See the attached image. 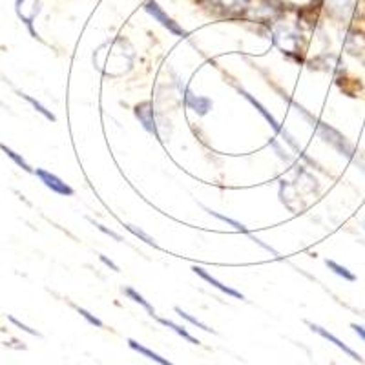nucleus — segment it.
<instances>
[{"label": "nucleus", "instance_id": "8", "mask_svg": "<svg viewBox=\"0 0 365 365\" xmlns=\"http://www.w3.org/2000/svg\"><path fill=\"white\" fill-rule=\"evenodd\" d=\"M128 345H130V349H133V351H135V353L143 354V356H146V358H148V360L155 361V364H159V365H175V364H172L170 360H166V358H163L161 354L154 353V351H150V349L145 347V345L137 344V341L132 340V338H130V340H128Z\"/></svg>", "mask_w": 365, "mask_h": 365}, {"label": "nucleus", "instance_id": "17", "mask_svg": "<svg viewBox=\"0 0 365 365\" xmlns=\"http://www.w3.org/2000/svg\"><path fill=\"white\" fill-rule=\"evenodd\" d=\"M125 227L128 228V230H130V232L133 234V236H135V237H139V240H143V241H145L146 245L154 247V249H158V247H159L158 243H155V241H154V237H150L148 234H146V232H143L141 228L133 227V225H125Z\"/></svg>", "mask_w": 365, "mask_h": 365}, {"label": "nucleus", "instance_id": "23", "mask_svg": "<svg viewBox=\"0 0 365 365\" xmlns=\"http://www.w3.org/2000/svg\"><path fill=\"white\" fill-rule=\"evenodd\" d=\"M364 228H365V225H364Z\"/></svg>", "mask_w": 365, "mask_h": 365}, {"label": "nucleus", "instance_id": "7", "mask_svg": "<svg viewBox=\"0 0 365 365\" xmlns=\"http://www.w3.org/2000/svg\"><path fill=\"white\" fill-rule=\"evenodd\" d=\"M150 108H152V104L150 103L139 104V106L135 108V117L141 120L143 126H145L150 133H155V135L159 137L158 126H155V120H154V112H152Z\"/></svg>", "mask_w": 365, "mask_h": 365}, {"label": "nucleus", "instance_id": "18", "mask_svg": "<svg viewBox=\"0 0 365 365\" xmlns=\"http://www.w3.org/2000/svg\"><path fill=\"white\" fill-rule=\"evenodd\" d=\"M75 309H77V312H79V314L83 316V318L86 319V322H88V324H90V325H93V327H99V329L104 327L103 322H101V319L97 318V316L91 314V312H88L86 309H81V307H75Z\"/></svg>", "mask_w": 365, "mask_h": 365}, {"label": "nucleus", "instance_id": "2", "mask_svg": "<svg viewBox=\"0 0 365 365\" xmlns=\"http://www.w3.org/2000/svg\"><path fill=\"white\" fill-rule=\"evenodd\" d=\"M240 93H241V96H243V97H245V99H247V101H249V103H250V104H252V106H254V108H256V110H257V112H259V113H262V115H263V117H265V120H267V123H269V125H270V126H272V128H274V132H278V133H279V135H283V137H285V141H287V143H289V145H291V146H292V148H296V150H298L299 154H302V155H303L302 148H299V146H298V145H296V141H294V137H292V135H291V133L287 132V130H285V128H282V126H279V123H278V120H276V119H274V117H272V115H270V113H269V110H267V108H265V106H263V104H262V103H259V101H256V99H254V97H252V96H250V93H247V91H245V90H240Z\"/></svg>", "mask_w": 365, "mask_h": 365}, {"label": "nucleus", "instance_id": "9", "mask_svg": "<svg viewBox=\"0 0 365 365\" xmlns=\"http://www.w3.org/2000/svg\"><path fill=\"white\" fill-rule=\"evenodd\" d=\"M185 101H187V106H190L194 112H197L200 115H205L208 113V110L212 108V101L207 99V97H194L190 91L187 90V96H185Z\"/></svg>", "mask_w": 365, "mask_h": 365}, {"label": "nucleus", "instance_id": "21", "mask_svg": "<svg viewBox=\"0 0 365 365\" xmlns=\"http://www.w3.org/2000/svg\"><path fill=\"white\" fill-rule=\"evenodd\" d=\"M99 259H101V262H103L106 267H110V269H112V270H115V272H119V267H117L115 263L112 262V259H108V257L103 256V254H101V256H99Z\"/></svg>", "mask_w": 365, "mask_h": 365}, {"label": "nucleus", "instance_id": "11", "mask_svg": "<svg viewBox=\"0 0 365 365\" xmlns=\"http://www.w3.org/2000/svg\"><path fill=\"white\" fill-rule=\"evenodd\" d=\"M123 292H125V294H126V296H128V298H130V299H132V302L139 303V305H141V307H143V309H145V311H146V312H148V314H150V316H152V318H155V316H158V314H155V309H154V307H152V305H150V303H148V302H146V299H145V298H143V296H141V294H139V292H137V291H135V289H132V287H125V289H123Z\"/></svg>", "mask_w": 365, "mask_h": 365}, {"label": "nucleus", "instance_id": "14", "mask_svg": "<svg viewBox=\"0 0 365 365\" xmlns=\"http://www.w3.org/2000/svg\"><path fill=\"white\" fill-rule=\"evenodd\" d=\"M205 210L208 212V214H210V216H214V217H217V220L220 221H225V223H228V225H232L234 228H236L237 232H243L245 234V236H252V234H250V230L249 228L245 227V225H241L240 221H236V220H230V217H227V216H221V214H217V212H214V210H210V208H205Z\"/></svg>", "mask_w": 365, "mask_h": 365}, {"label": "nucleus", "instance_id": "4", "mask_svg": "<svg viewBox=\"0 0 365 365\" xmlns=\"http://www.w3.org/2000/svg\"><path fill=\"white\" fill-rule=\"evenodd\" d=\"M305 324H307L309 327H311L312 332H316V334H319V336H322V338H325V340H329V341H331V344L336 345V347L340 349V351H344V353L347 354L349 358H353V360H356V361H360V364H364V358H361L360 354L356 353V351H353V349L349 347V345H345L344 341L340 340V338L334 336V334H332V332H329L327 329L319 327V325L312 324V322H305Z\"/></svg>", "mask_w": 365, "mask_h": 365}, {"label": "nucleus", "instance_id": "10", "mask_svg": "<svg viewBox=\"0 0 365 365\" xmlns=\"http://www.w3.org/2000/svg\"><path fill=\"white\" fill-rule=\"evenodd\" d=\"M155 319H158V322H159V324H161V325H165L166 329H172V331H174L175 334H179V336H181L182 340H187L188 344H194V345H200V344H201V341L197 340V338L192 336V334L187 331V329L181 327V325H178V324H174V322H170V319L158 318V316H155Z\"/></svg>", "mask_w": 365, "mask_h": 365}, {"label": "nucleus", "instance_id": "6", "mask_svg": "<svg viewBox=\"0 0 365 365\" xmlns=\"http://www.w3.org/2000/svg\"><path fill=\"white\" fill-rule=\"evenodd\" d=\"M192 270H194V274H197V276H200V278H203L205 282L210 283L212 287H216L217 291H221V292H223V294L232 296V298H236V299H245V296L241 294L240 291H236V289H232V287L223 285V283H221L220 279H216V278H214V276H210V274H208L207 270H205V269H201V267L194 265V267H192Z\"/></svg>", "mask_w": 365, "mask_h": 365}, {"label": "nucleus", "instance_id": "22", "mask_svg": "<svg viewBox=\"0 0 365 365\" xmlns=\"http://www.w3.org/2000/svg\"><path fill=\"white\" fill-rule=\"evenodd\" d=\"M351 329H353V331L356 332V334H358V338H361V340L365 341V327H361V325H356V324H353V325H351Z\"/></svg>", "mask_w": 365, "mask_h": 365}, {"label": "nucleus", "instance_id": "19", "mask_svg": "<svg viewBox=\"0 0 365 365\" xmlns=\"http://www.w3.org/2000/svg\"><path fill=\"white\" fill-rule=\"evenodd\" d=\"M8 319H9V322H11L13 325H17V327L21 329V331L28 332V334H31V336H37V338H41V332H38V331H35V329H31V327H28V325H24V324H22V322H19L17 318H13V316H8Z\"/></svg>", "mask_w": 365, "mask_h": 365}, {"label": "nucleus", "instance_id": "3", "mask_svg": "<svg viewBox=\"0 0 365 365\" xmlns=\"http://www.w3.org/2000/svg\"><path fill=\"white\" fill-rule=\"evenodd\" d=\"M34 174L41 179V182L44 185L46 188H50V190L55 192V194H58V195H73L75 194V190L70 187V185H66L63 179L57 178V175L51 174V172L44 170V168H37Z\"/></svg>", "mask_w": 365, "mask_h": 365}, {"label": "nucleus", "instance_id": "15", "mask_svg": "<svg viewBox=\"0 0 365 365\" xmlns=\"http://www.w3.org/2000/svg\"><path fill=\"white\" fill-rule=\"evenodd\" d=\"M175 312H178V314L181 316L182 319H187V322H190L192 325H195V327H200L201 331L212 332V334H216V331H214V329H210L207 324H203V322H200V319H197V318H194V316H190V314H188V312H185L181 307H175Z\"/></svg>", "mask_w": 365, "mask_h": 365}, {"label": "nucleus", "instance_id": "16", "mask_svg": "<svg viewBox=\"0 0 365 365\" xmlns=\"http://www.w3.org/2000/svg\"><path fill=\"white\" fill-rule=\"evenodd\" d=\"M21 97H22V99H26V101H28V103L31 104V106H34V108L37 110L38 113H42V115H44L46 119H48V120H55V115H53V113H51L50 110L46 108V106H42V104L38 103L37 99H34V97L26 96V93H22V91H21Z\"/></svg>", "mask_w": 365, "mask_h": 365}, {"label": "nucleus", "instance_id": "12", "mask_svg": "<svg viewBox=\"0 0 365 365\" xmlns=\"http://www.w3.org/2000/svg\"><path fill=\"white\" fill-rule=\"evenodd\" d=\"M0 150H2V152H4L6 155H8L9 159H11L13 163H15V165H19L22 168V170L24 172H29V174H34V168H31V166L28 165V163H26V159L22 158V155H19L17 152H15V150H11L9 148V146H6L4 143H0Z\"/></svg>", "mask_w": 365, "mask_h": 365}, {"label": "nucleus", "instance_id": "1", "mask_svg": "<svg viewBox=\"0 0 365 365\" xmlns=\"http://www.w3.org/2000/svg\"><path fill=\"white\" fill-rule=\"evenodd\" d=\"M312 126H316V130H318L319 135L324 137V141L331 143V145L334 146V148L340 150L341 155H347V158L353 159L354 148L351 145H349L347 139H345V137L341 135L340 132H336V130H334V128L327 126V125H325V123H319V120H316V125H314V123H312Z\"/></svg>", "mask_w": 365, "mask_h": 365}, {"label": "nucleus", "instance_id": "13", "mask_svg": "<svg viewBox=\"0 0 365 365\" xmlns=\"http://www.w3.org/2000/svg\"><path fill=\"white\" fill-rule=\"evenodd\" d=\"M325 265L329 267V269L332 270V272L336 274V276H340V278H344L345 282H356V276H354L351 270L347 269V267H341L340 263L332 262V259H325Z\"/></svg>", "mask_w": 365, "mask_h": 365}, {"label": "nucleus", "instance_id": "5", "mask_svg": "<svg viewBox=\"0 0 365 365\" xmlns=\"http://www.w3.org/2000/svg\"><path fill=\"white\" fill-rule=\"evenodd\" d=\"M145 9H146V11L150 13V15H152V17L155 19V21H159V22H161V24L165 26V28L168 29V31H170V34H174V35H179V37H185V35H187V31H185V29H182V28H179V26L175 24V22L172 21L170 17H166V13L163 11V9L159 8L158 4H155L154 0H150V2H146Z\"/></svg>", "mask_w": 365, "mask_h": 365}, {"label": "nucleus", "instance_id": "20", "mask_svg": "<svg viewBox=\"0 0 365 365\" xmlns=\"http://www.w3.org/2000/svg\"><path fill=\"white\" fill-rule=\"evenodd\" d=\"M90 223L93 225V227H97V228H99L101 232H104V234H106V236L113 237V240H115V241H123V237H120L119 234H115V232H113V230H110V228H106V227H104V225L97 223V221H93V220H90Z\"/></svg>", "mask_w": 365, "mask_h": 365}]
</instances>
